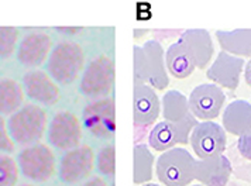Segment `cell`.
I'll list each match as a JSON object with an SVG mask.
<instances>
[{
  "label": "cell",
  "mask_w": 251,
  "mask_h": 186,
  "mask_svg": "<svg viewBox=\"0 0 251 186\" xmlns=\"http://www.w3.org/2000/svg\"><path fill=\"white\" fill-rule=\"evenodd\" d=\"M85 70V49L74 41H62L47 59V73L58 85H71Z\"/></svg>",
  "instance_id": "6da1fadb"
},
{
  "label": "cell",
  "mask_w": 251,
  "mask_h": 186,
  "mask_svg": "<svg viewBox=\"0 0 251 186\" xmlns=\"http://www.w3.org/2000/svg\"><path fill=\"white\" fill-rule=\"evenodd\" d=\"M48 115L38 105H24L7 120V128L14 142L31 145L43 139L47 131Z\"/></svg>",
  "instance_id": "7a4b0ae2"
},
{
  "label": "cell",
  "mask_w": 251,
  "mask_h": 186,
  "mask_svg": "<svg viewBox=\"0 0 251 186\" xmlns=\"http://www.w3.org/2000/svg\"><path fill=\"white\" fill-rule=\"evenodd\" d=\"M194 155L185 148L174 147L161 154L155 172L164 186H189L195 179Z\"/></svg>",
  "instance_id": "3957f363"
},
{
  "label": "cell",
  "mask_w": 251,
  "mask_h": 186,
  "mask_svg": "<svg viewBox=\"0 0 251 186\" xmlns=\"http://www.w3.org/2000/svg\"><path fill=\"white\" fill-rule=\"evenodd\" d=\"M114 62L107 55H99L93 58L82 72L79 92L89 99L107 97L113 91Z\"/></svg>",
  "instance_id": "277c9868"
},
{
  "label": "cell",
  "mask_w": 251,
  "mask_h": 186,
  "mask_svg": "<svg viewBox=\"0 0 251 186\" xmlns=\"http://www.w3.org/2000/svg\"><path fill=\"white\" fill-rule=\"evenodd\" d=\"M17 163L20 172L30 181L47 182L57 169V158L54 151L41 142H35L20 151Z\"/></svg>",
  "instance_id": "5b68a950"
},
{
  "label": "cell",
  "mask_w": 251,
  "mask_h": 186,
  "mask_svg": "<svg viewBox=\"0 0 251 186\" xmlns=\"http://www.w3.org/2000/svg\"><path fill=\"white\" fill-rule=\"evenodd\" d=\"M83 128L99 140H110L116 131L113 97H103L92 102L83 109L82 120Z\"/></svg>",
  "instance_id": "8992f818"
},
{
  "label": "cell",
  "mask_w": 251,
  "mask_h": 186,
  "mask_svg": "<svg viewBox=\"0 0 251 186\" xmlns=\"http://www.w3.org/2000/svg\"><path fill=\"white\" fill-rule=\"evenodd\" d=\"M48 142L61 151H69L80 145L82 123L76 115L68 110H61L51 118L47 128Z\"/></svg>",
  "instance_id": "52a82bcc"
},
{
  "label": "cell",
  "mask_w": 251,
  "mask_h": 186,
  "mask_svg": "<svg viewBox=\"0 0 251 186\" xmlns=\"http://www.w3.org/2000/svg\"><path fill=\"white\" fill-rule=\"evenodd\" d=\"M95 160L96 155L91 145H79L65 151L58 166L59 179L68 185L88 179L95 169Z\"/></svg>",
  "instance_id": "ba28073f"
},
{
  "label": "cell",
  "mask_w": 251,
  "mask_h": 186,
  "mask_svg": "<svg viewBox=\"0 0 251 186\" xmlns=\"http://www.w3.org/2000/svg\"><path fill=\"white\" fill-rule=\"evenodd\" d=\"M191 145L199 160L222 155L227 147V136L223 126L215 121L198 123L191 134Z\"/></svg>",
  "instance_id": "9c48e42d"
},
{
  "label": "cell",
  "mask_w": 251,
  "mask_h": 186,
  "mask_svg": "<svg viewBox=\"0 0 251 186\" xmlns=\"http://www.w3.org/2000/svg\"><path fill=\"white\" fill-rule=\"evenodd\" d=\"M189 113L199 120L212 121L216 118L226 103V94L215 83H202L196 86L188 97Z\"/></svg>",
  "instance_id": "30bf717a"
},
{
  "label": "cell",
  "mask_w": 251,
  "mask_h": 186,
  "mask_svg": "<svg viewBox=\"0 0 251 186\" xmlns=\"http://www.w3.org/2000/svg\"><path fill=\"white\" fill-rule=\"evenodd\" d=\"M23 89L28 99L40 105L54 106L61 100L58 83L44 70H28L24 75Z\"/></svg>",
  "instance_id": "8fae6325"
},
{
  "label": "cell",
  "mask_w": 251,
  "mask_h": 186,
  "mask_svg": "<svg viewBox=\"0 0 251 186\" xmlns=\"http://www.w3.org/2000/svg\"><path fill=\"white\" fill-rule=\"evenodd\" d=\"M244 59L233 57L226 52H219L215 62L206 70L207 79L213 82L220 88H226L228 91H236L240 85V76L244 70Z\"/></svg>",
  "instance_id": "7c38bea8"
},
{
  "label": "cell",
  "mask_w": 251,
  "mask_h": 186,
  "mask_svg": "<svg viewBox=\"0 0 251 186\" xmlns=\"http://www.w3.org/2000/svg\"><path fill=\"white\" fill-rule=\"evenodd\" d=\"M52 51V38L47 33L24 35L17 46V59L23 67L35 68L46 62Z\"/></svg>",
  "instance_id": "4fadbf2b"
},
{
  "label": "cell",
  "mask_w": 251,
  "mask_h": 186,
  "mask_svg": "<svg viewBox=\"0 0 251 186\" xmlns=\"http://www.w3.org/2000/svg\"><path fill=\"white\" fill-rule=\"evenodd\" d=\"M160 97L147 85H136L133 91V118L136 126H150L160 117Z\"/></svg>",
  "instance_id": "5bb4252c"
},
{
  "label": "cell",
  "mask_w": 251,
  "mask_h": 186,
  "mask_svg": "<svg viewBox=\"0 0 251 186\" xmlns=\"http://www.w3.org/2000/svg\"><path fill=\"white\" fill-rule=\"evenodd\" d=\"M231 172V163L223 154L195 163V179L203 186H227Z\"/></svg>",
  "instance_id": "9a60e30c"
},
{
  "label": "cell",
  "mask_w": 251,
  "mask_h": 186,
  "mask_svg": "<svg viewBox=\"0 0 251 186\" xmlns=\"http://www.w3.org/2000/svg\"><path fill=\"white\" fill-rule=\"evenodd\" d=\"M147 62V85L152 89L164 91L170 85V76L165 67V51L157 40H149L143 46Z\"/></svg>",
  "instance_id": "2e32d148"
},
{
  "label": "cell",
  "mask_w": 251,
  "mask_h": 186,
  "mask_svg": "<svg viewBox=\"0 0 251 186\" xmlns=\"http://www.w3.org/2000/svg\"><path fill=\"white\" fill-rule=\"evenodd\" d=\"M178 41L182 46H186V49L191 52V55L194 57L196 68L205 70L215 52V46H213L210 33L203 28L186 30L181 34Z\"/></svg>",
  "instance_id": "e0dca14e"
},
{
  "label": "cell",
  "mask_w": 251,
  "mask_h": 186,
  "mask_svg": "<svg viewBox=\"0 0 251 186\" xmlns=\"http://www.w3.org/2000/svg\"><path fill=\"white\" fill-rule=\"evenodd\" d=\"M222 123L225 131L241 137L251 130V103L247 100H234L223 112Z\"/></svg>",
  "instance_id": "ac0fdd59"
},
{
  "label": "cell",
  "mask_w": 251,
  "mask_h": 186,
  "mask_svg": "<svg viewBox=\"0 0 251 186\" xmlns=\"http://www.w3.org/2000/svg\"><path fill=\"white\" fill-rule=\"evenodd\" d=\"M165 67L176 79H186L196 70L194 57L179 41L171 44L165 51Z\"/></svg>",
  "instance_id": "d6986e66"
},
{
  "label": "cell",
  "mask_w": 251,
  "mask_h": 186,
  "mask_svg": "<svg viewBox=\"0 0 251 186\" xmlns=\"http://www.w3.org/2000/svg\"><path fill=\"white\" fill-rule=\"evenodd\" d=\"M216 38L223 52L237 58H251V30H233V31H216Z\"/></svg>",
  "instance_id": "ffe728a7"
},
{
  "label": "cell",
  "mask_w": 251,
  "mask_h": 186,
  "mask_svg": "<svg viewBox=\"0 0 251 186\" xmlns=\"http://www.w3.org/2000/svg\"><path fill=\"white\" fill-rule=\"evenodd\" d=\"M23 86L14 79H0V116L16 113L24 103Z\"/></svg>",
  "instance_id": "44dd1931"
},
{
  "label": "cell",
  "mask_w": 251,
  "mask_h": 186,
  "mask_svg": "<svg viewBox=\"0 0 251 186\" xmlns=\"http://www.w3.org/2000/svg\"><path fill=\"white\" fill-rule=\"evenodd\" d=\"M150 147L155 151L165 152L179 144V131L175 123L171 121H160L151 130L149 137Z\"/></svg>",
  "instance_id": "7402d4cb"
},
{
  "label": "cell",
  "mask_w": 251,
  "mask_h": 186,
  "mask_svg": "<svg viewBox=\"0 0 251 186\" xmlns=\"http://www.w3.org/2000/svg\"><path fill=\"white\" fill-rule=\"evenodd\" d=\"M162 117L167 121L178 123L189 115L188 97L178 91H170L162 96L161 100Z\"/></svg>",
  "instance_id": "603a6c76"
},
{
  "label": "cell",
  "mask_w": 251,
  "mask_h": 186,
  "mask_svg": "<svg viewBox=\"0 0 251 186\" xmlns=\"http://www.w3.org/2000/svg\"><path fill=\"white\" fill-rule=\"evenodd\" d=\"M134 169H133V182L136 185L149 184L152 178L154 168V155L146 144L134 145Z\"/></svg>",
  "instance_id": "cb8c5ba5"
},
{
  "label": "cell",
  "mask_w": 251,
  "mask_h": 186,
  "mask_svg": "<svg viewBox=\"0 0 251 186\" xmlns=\"http://www.w3.org/2000/svg\"><path fill=\"white\" fill-rule=\"evenodd\" d=\"M114 145L113 144H107L103 148L99 150L95 165L98 172L106 178H113L116 174V163H114Z\"/></svg>",
  "instance_id": "d4e9b609"
},
{
  "label": "cell",
  "mask_w": 251,
  "mask_h": 186,
  "mask_svg": "<svg viewBox=\"0 0 251 186\" xmlns=\"http://www.w3.org/2000/svg\"><path fill=\"white\" fill-rule=\"evenodd\" d=\"M20 168L10 155H0V186H16Z\"/></svg>",
  "instance_id": "484cf974"
},
{
  "label": "cell",
  "mask_w": 251,
  "mask_h": 186,
  "mask_svg": "<svg viewBox=\"0 0 251 186\" xmlns=\"http://www.w3.org/2000/svg\"><path fill=\"white\" fill-rule=\"evenodd\" d=\"M19 28L16 27H0V59L12 57L19 43Z\"/></svg>",
  "instance_id": "4316f807"
},
{
  "label": "cell",
  "mask_w": 251,
  "mask_h": 186,
  "mask_svg": "<svg viewBox=\"0 0 251 186\" xmlns=\"http://www.w3.org/2000/svg\"><path fill=\"white\" fill-rule=\"evenodd\" d=\"M133 62H134V86L136 85H144L147 83V62L144 51L140 46H133Z\"/></svg>",
  "instance_id": "83f0119b"
},
{
  "label": "cell",
  "mask_w": 251,
  "mask_h": 186,
  "mask_svg": "<svg viewBox=\"0 0 251 186\" xmlns=\"http://www.w3.org/2000/svg\"><path fill=\"white\" fill-rule=\"evenodd\" d=\"M14 150V141L10 137L7 123L4 121L3 116H0V152H13Z\"/></svg>",
  "instance_id": "f1b7e54d"
},
{
  "label": "cell",
  "mask_w": 251,
  "mask_h": 186,
  "mask_svg": "<svg viewBox=\"0 0 251 186\" xmlns=\"http://www.w3.org/2000/svg\"><path fill=\"white\" fill-rule=\"evenodd\" d=\"M237 148H239L241 157H244L246 160L251 161V130L247 131L246 134H243L241 137H239Z\"/></svg>",
  "instance_id": "f546056e"
},
{
  "label": "cell",
  "mask_w": 251,
  "mask_h": 186,
  "mask_svg": "<svg viewBox=\"0 0 251 186\" xmlns=\"http://www.w3.org/2000/svg\"><path fill=\"white\" fill-rule=\"evenodd\" d=\"M80 186H109L106 184V181L100 178V176H95V178H91L88 179L86 182H83Z\"/></svg>",
  "instance_id": "4dcf8cb0"
},
{
  "label": "cell",
  "mask_w": 251,
  "mask_h": 186,
  "mask_svg": "<svg viewBox=\"0 0 251 186\" xmlns=\"http://www.w3.org/2000/svg\"><path fill=\"white\" fill-rule=\"evenodd\" d=\"M83 28L82 27H58L57 31H59V33H64V34H78V33H80Z\"/></svg>",
  "instance_id": "1f68e13d"
},
{
  "label": "cell",
  "mask_w": 251,
  "mask_h": 186,
  "mask_svg": "<svg viewBox=\"0 0 251 186\" xmlns=\"http://www.w3.org/2000/svg\"><path fill=\"white\" fill-rule=\"evenodd\" d=\"M244 79H246V83L251 88V58L244 65Z\"/></svg>",
  "instance_id": "d6a6232c"
},
{
  "label": "cell",
  "mask_w": 251,
  "mask_h": 186,
  "mask_svg": "<svg viewBox=\"0 0 251 186\" xmlns=\"http://www.w3.org/2000/svg\"><path fill=\"white\" fill-rule=\"evenodd\" d=\"M147 33H149V30H144V31L136 30V31H134V37H136V38H138V37H143V35L147 34Z\"/></svg>",
  "instance_id": "836d02e7"
},
{
  "label": "cell",
  "mask_w": 251,
  "mask_h": 186,
  "mask_svg": "<svg viewBox=\"0 0 251 186\" xmlns=\"http://www.w3.org/2000/svg\"><path fill=\"white\" fill-rule=\"evenodd\" d=\"M143 186H160V185H157V184H150L149 182V184H144Z\"/></svg>",
  "instance_id": "e575fe53"
},
{
  "label": "cell",
  "mask_w": 251,
  "mask_h": 186,
  "mask_svg": "<svg viewBox=\"0 0 251 186\" xmlns=\"http://www.w3.org/2000/svg\"><path fill=\"white\" fill-rule=\"evenodd\" d=\"M109 186H114V182H112V184H110V185Z\"/></svg>",
  "instance_id": "d590c367"
},
{
  "label": "cell",
  "mask_w": 251,
  "mask_h": 186,
  "mask_svg": "<svg viewBox=\"0 0 251 186\" xmlns=\"http://www.w3.org/2000/svg\"><path fill=\"white\" fill-rule=\"evenodd\" d=\"M189 186H203V185H189Z\"/></svg>",
  "instance_id": "8d00e7d4"
},
{
  "label": "cell",
  "mask_w": 251,
  "mask_h": 186,
  "mask_svg": "<svg viewBox=\"0 0 251 186\" xmlns=\"http://www.w3.org/2000/svg\"><path fill=\"white\" fill-rule=\"evenodd\" d=\"M22 186H34V185H22Z\"/></svg>",
  "instance_id": "74e56055"
}]
</instances>
